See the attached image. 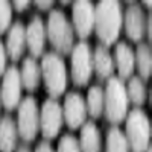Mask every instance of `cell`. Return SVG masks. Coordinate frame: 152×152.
<instances>
[{
    "label": "cell",
    "instance_id": "1",
    "mask_svg": "<svg viewBox=\"0 0 152 152\" xmlns=\"http://www.w3.org/2000/svg\"><path fill=\"white\" fill-rule=\"evenodd\" d=\"M123 26L122 5L114 0L99 2L94 6V28L99 41L102 46L108 47L117 41Z\"/></svg>",
    "mask_w": 152,
    "mask_h": 152
},
{
    "label": "cell",
    "instance_id": "2",
    "mask_svg": "<svg viewBox=\"0 0 152 152\" xmlns=\"http://www.w3.org/2000/svg\"><path fill=\"white\" fill-rule=\"evenodd\" d=\"M128 94L123 81L111 76L104 90V114L111 123H120L128 116Z\"/></svg>",
    "mask_w": 152,
    "mask_h": 152
},
{
    "label": "cell",
    "instance_id": "3",
    "mask_svg": "<svg viewBox=\"0 0 152 152\" xmlns=\"http://www.w3.org/2000/svg\"><path fill=\"white\" fill-rule=\"evenodd\" d=\"M46 37L49 38L50 44L53 46L58 55H67L72 52L75 32L72 23L61 9L50 11L46 24Z\"/></svg>",
    "mask_w": 152,
    "mask_h": 152
},
{
    "label": "cell",
    "instance_id": "4",
    "mask_svg": "<svg viewBox=\"0 0 152 152\" xmlns=\"http://www.w3.org/2000/svg\"><path fill=\"white\" fill-rule=\"evenodd\" d=\"M41 78L52 99L59 97L67 88V70L64 59L56 52H49L41 59Z\"/></svg>",
    "mask_w": 152,
    "mask_h": 152
},
{
    "label": "cell",
    "instance_id": "5",
    "mask_svg": "<svg viewBox=\"0 0 152 152\" xmlns=\"http://www.w3.org/2000/svg\"><path fill=\"white\" fill-rule=\"evenodd\" d=\"M126 142L132 152H146L151 146V122L146 113L134 108L126 116Z\"/></svg>",
    "mask_w": 152,
    "mask_h": 152
},
{
    "label": "cell",
    "instance_id": "6",
    "mask_svg": "<svg viewBox=\"0 0 152 152\" xmlns=\"http://www.w3.org/2000/svg\"><path fill=\"white\" fill-rule=\"evenodd\" d=\"M17 131L24 142H32L40 131V108L34 96H26L18 105Z\"/></svg>",
    "mask_w": 152,
    "mask_h": 152
},
{
    "label": "cell",
    "instance_id": "7",
    "mask_svg": "<svg viewBox=\"0 0 152 152\" xmlns=\"http://www.w3.org/2000/svg\"><path fill=\"white\" fill-rule=\"evenodd\" d=\"M72 79L75 85L85 87L93 75V52L90 44L81 41L72 49Z\"/></svg>",
    "mask_w": 152,
    "mask_h": 152
},
{
    "label": "cell",
    "instance_id": "8",
    "mask_svg": "<svg viewBox=\"0 0 152 152\" xmlns=\"http://www.w3.org/2000/svg\"><path fill=\"white\" fill-rule=\"evenodd\" d=\"M21 79L20 70L15 66H11L5 70L2 76V85H0V102L8 111L18 108L21 102Z\"/></svg>",
    "mask_w": 152,
    "mask_h": 152
},
{
    "label": "cell",
    "instance_id": "9",
    "mask_svg": "<svg viewBox=\"0 0 152 152\" xmlns=\"http://www.w3.org/2000/svg\"><path fill=\"white\" fill-rule=\"evenodd\" d=\"M62 122V107L58 100L47 99L40 110V131L44 138H55L58 132L61 131Z\"/></svg>",
    "mask_w": 152,
    "mask_h": 152
},
{
    "label": "cell",
    "instance_id": "10",
    "mask_svg": "<svg viewBox=\"0 0 152 152\" xmlns=\"http://www.w3.org/2000/svg\"><path fill=\"white\" fill-rule=\"evenodd\" d=\"M72 28L79 38L90 37L94 28V6L88 0L75 2L72 9Z\"/></svg>",
    "mask_w": 152,
    "mask_h": 152
},
{
    "label": "cell",
    "instance_id": "11",
    "mask_svg": "<svg viewBox=\"0 0 152 152\" xmlns=\"http://www.w3.org/2000/svg\"><path fill=\"white\" fill-rule=\"evenodd\" d=\"M62 117L70 129H78L84 125L87 117V107L82 94L72 91L66 96L64 105H62Z\"/></svg>",
    "mask_w": 152,
    "mask_h": 152
},
{
    "label": "cell",
    "instance_id": "12",
    "mask_svg": "<svg viewBox=\"0 0 152 152\" xmlns=\"http://www.w3.org/2000/svg\"><path fill=\"white\" fill-rule=\"evenodd\" d=\"M146 15L142 9V6H138L137 3H131L129 8L126 9L123 14V26L126 37L131 41H140L143 40V37L146 34Z\"/></svg>",
    "mask_w": 152,
    "mask_h": 152
},
{
    "label": "cell",
    "instance_id": "13",
    "mask_svg": "<svg viewBox=\"0 0 152 152\" xmlns=\"http://www.w3.org/2000/svg\"><path fill=\"white\" fill-rule=\"evenodd\" d=\"M46 46V24L40 15H34L26 26V47L31 56H41Z\"/></svg>",
    "mask_w": 152,
    "mask_h": 152
},
{
    "label": "cell",
    "instance_id": "14",
    "mask_svg": "<svg viewBox=\"0 0 152 152\" xmlns=\"http://www.w3.org/2000/svg\"><path fill=\"white\" fill-rule=\"evenodd\" d=\"M5 49L6 55L12 61H18L23 56L24 50H26V26L21 21H15L8 29Z\"/></svg>",
    "mask_w": 152,
    "mask_h": 152
},
{
    "label": "cell",
    "instance_id": "15",
    "mask_svg": "<svg viewBox=\"0 0 152 152\" xmlns=\"http://www.w3.org/2000/svg\"><path fill=\"white\" fill-rule=\"evenodd\" d=\"M114 66H116L120 79H126L131 78L134 69H135V62H134V50L131 49V46L125 41H120L116 46L114 50Z\"/></svg>",
    "mask_w": 152,
    "mask_h": 152
},
{
    "label": "cell",
    "instance_id": "16",
    "mask_svg": "<svg viewBox=\"0 0 152 152\" xmlns=\"http://www.w3.org/2000/svg\"><path fill=\"white\" fill-rule=\"evenodd\" d=\"M20 79L21 85L26 88L28 91H35L41 82V69L40 64L37 62L35 58L28 56L24 58L21 62V69H20Z\"/></svg>",
    "mask_w": 152,
    "mask_h": 152
},
{
    "label": "cell",
    "instance_id": "17",
    "mask_svg": "<svg viewBox=\"0 0 152 152\" xmlns=\"http://www.w3.org/2000/svg\"><path fill=\"white\" fill-rule=\"evenodd\" d=\"M93 72L99 79H110L114 72V61L108 47L99 44L93 52Z\"/></svg>",
    "mask_w": 152,
    "mask_h": 152
},
{
    "label": "cell",
    "instance_id": "18",
    "mask_svg": "<svg viewBox=\"0 0 152 152\" xmlns=\"http://www.w3.org/2000/svg\"><path fill=\"white\" fill-rule=\"evenodd\" d=\"M17 123L11 116L0 119V152H14L17 149Z\"/></svg>",
    "mask_w": 152,
    "mask_h": 152
},
{
    "label": "cell",
    "instance_id": "19",
    "mask_svg": "<svg viewBox=\"0 0 152 152\" xmlns=\"http://www.w3.org/2000/svg\"><path fill=\"white\" fill-rule=\"evenodd\" d=\"M79 148L81 152H100V148H102L100 132L94 122L84 123L79 138Z\"/></svg>",
    "mask_w": 152,
    "mask_h": 152
},
{
    "label": "cell",
    "instance_id": "20",
    "mask_svg": "<svg viewBox=\"0 0 152 152\" xmlns=\"http://www.w3.org/2000/svg\"><path fill=\"white\" fill-rule=\"evenodd\" d=\"M134 62L138 70V78L140 79H149L152 73V55L149 44H138L137 50L134 52Z\"/></svg>",
    "mask_w": 152,
    "mask_h": 152
},
{
    "label": "cell",
    "instance_id": "21",
    "mask_svg": "<svg viewBox=\"0 0 152 152\" xmlns=\"http://www.w3.org/2000/svg\"><path fill=\"white\" fill-rule=\"evenodd\" d=\"M85 107H87V113L93 119H99L104 114V90L99 85H94L88 90Z\"/></svg>",
    "mask_w": 152,
    "mask_h": 152
},
{
    "label": "cell",
    "instance_id": "22",
    "mask_svg": "<svg viewBox=\"0 0 152 152\" xmlns=\"http://www.w3.org/2000/svg\"><path fill=\"white\" fill-rule=\"evenodd\" d=\"M126 87V94H128V100L138 108L145 104L146 100V88H145V82L143 79H140L138 76H131L129 82Z\"/></svg>",
    "mask_w": 152,
    "mask_h": 152
},
{
    "label": "cell",
    "instance_id": "23",
    "mask_svg": "<svg viewBox=\"0 0 152 152\" xmlns=\"http://www.w3.org/2000/svg\"><path fill=\"white\" fill-rule=\"evenodd\" d=\"M107 152H129L125 132L119 128H111L107 134Z\"/></svg>",
    "mask_w": 152,
    "mask_h": 152
},
{
    "label": "cell",
    "instance_id": "24",
    "mask_svg": "<svg viewBox=\"0 0 152 152\" xmlns=\"http://www.w3.org/2000/svg\"><path fill=\"white\" fill-rule=\"evenodd\" d=\"M12 20V6L9 2L0 0V34L6 32L11 28Z\"/></svg>",
    "mask_w": 152,
    "mask_h": 152
},
{
    "label": "cell",
    "instance_id": "25",
    "mask_svg": "<svg viewBox=\"0 0 152 152\" xmlns=\"http://www.w3.org/2000/svg\"><path fill=\"white\" fill-rule=\"evenodd\" d=\"M56 152H81L79 142L76 140V137H73L70 134H66V135L61 137Z\"/></svg>",
    "mask_w": 152,
    "mask_h": 152
},
{
    "label": "cell",
    "instance_id": "26",
    "mask_svg": "<svg viewBox=\"0 0 152 152\" xmlns=\"http://www.w3.org/2000/svg\"><path fill=\"white\" fill-rule=\"evenodd\" d=\"M6 59H8V55H6V49H5V44L0 40V78L3 76L5 70H6Z\"/></svg>",
    "mask_w": 152,
    "mask_h": 152
},
{
    "label": "cell",
    "instance_id": "27",
    "mask_svg": "<svg viewBox=\"0 0 152 152\" xmlns=\"http://www.w3.org/2000/svg\"><path fill=\"white\" fill-rule=\"evenodd\" d=\"M29 5H31V2H28V0H15V2H12V3H11L12 9H15L17 12H23V11H26Z\"/></svg>",
    "mask_w": 152,
    "mask_h": 152
},
{
    "label": "cell",
    "instance_id": "28",
    "mask_svg": "<svg viewBox=\"0 0 152 152\" xmlns=\"http://www.w3.org/2000/svg\"><path fill=\"white\" fill-rule=\"evenodd\" d=\"M34 5L40 9V11H49L50 8L53 6V2H52V0H47V2H40V0H37Z\"/></svg>",
    "mask_w": 152,
    "mask_h": 152
},
{
    "label": "cell",
    "instance_id": "29",
    "mask_svg": "<svg viewBox=\"0 0 152 152\" xmlns=\"http://www.w3.org/2000/svg\"><path fill=\"white\" fill-rule=\"evenodd\" d=\"M35 152H55V151L52 149V146H50L47 142H41L35 148Z\"/></svg>",
    "mask_w": 152,
    "mask_h": 152
},
{
    "label": "cell",
    "instance_id": "30",
    "mask_svg": "<svg viewBox=\"0 0 152 152\" xmlns=\"http://www.w3.org/2000/svg\"><path fill=\"white\" fill-rule=\"evenodd\" d=\"M17 152H32V151H31L28 146H21V148H18V149H17Z\"/></svg>",
    "mask_w": 152,
    "mask_h": 152
},
{
    "label": "cell",
    "instance_id": "31",
    "mask_svg": "<svg viewBox=\"0 0 152 152\" xmlns=\"http://www.w3.org/2000/svg\"><path fill=\"white\" fill-rule=\"evenodd\" d=\"M142 6H146V8L149 9V8H151V2H149V0H146V2H143V3H142Z\"/></svg>",
    "mask_w": 152,
    "mask_h": 152
},
{
    "label": "cell",
    "instance_id": "32",
    "mask_svg": "<svg viewBox=\"0 0 152 152\" xmlns=\"http://www.w3.org/2000/svg\"><path fill=\"white\" fill-rule=\"evenodd\" d=\"M146 152H152V151H151V146H149V148H148V151H146Z\"/></svg>",
    "mask_w": 152,
    "mask_h": 152
},
{
    "label": "cell",
    "instance_id": "33",
    "mask_svg": "<svg viewBox=\"0 0 152 152\" xmlns=\"http://www.w3.org/2000/svg\"><path fill=\"white\" fill-rule=\"evenodd\" d=\"M0 108H2V102H0Z\"/></svg>",
    "mask_w": 152,
    "mask_h": 152
}]
</instances>
